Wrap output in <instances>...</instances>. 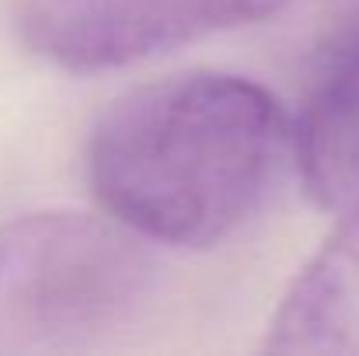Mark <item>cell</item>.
I'll return each mask as SVG.
<instances>
[{
    "label": "cell",
    "mask_w": 359,
    "mask_h": 356,
    "mask_svg": "<svg viewBox=\"0 0 359 356\" xmlns=\"http://www.w3.org/2000/svg\"><path fill=\"white\" fill-rule=\"evenodd\" d=\"M293 129L262 84L196 70L122 95L95 122L88 178L136 237L210 248L265 203Z\"/></svg>",
    "instance_id": "obj_1"
},
{
    "label": "cell",
    "mask_w": 359,
    "mask_h": 356,
    "mask_svg": "<svg viewBox=\"0 0 359 356\" xmlns=\"http://www.w3.org/2000/svg\"><path fill=\"white\" fill-rule=\"evenodd\" d=\"M154 262L122 224L28 213L0 228V353H56L129 325Z\"/></svg>",
    "instance_id": "obj_2"
},
{
    "label": "cell",
    "mask_w": 359,
    "mask_h": 356,
    "mask_svg": "<svg viewBox=\"0 0 359 356\" xmlns=\"http://www.w3.org/2000/svg\"><path fill=\"white\" fill-rule=\"evenodd\" d=\"M290 0H25L21 42L46 63L95 74L255 25Z\"/></svg>",
    "instance_id": "obj_3"
},
{
    "label": "cell",
    "mask_w": 359,
    "mask_h": 356,
    "mask_svg": "<svg viewBox=\"0 0 359 356\" xmlns=\"http://www.w3.org/2000/svg\"><path fill=\"white\" fill-rule=\"evenodd\" d=\"M265 350L272 353H356L359 356V213L297 272L272 315Z\"/></svg>",
    "instance_id": "obj_4"
},
{
    "label": "cell",
    "mask_w": 359,
    "mask_h": 356,
    "mask_svg": "<svg viewBox=\"0 0 359 356\" xmlns=\"http://www.w3.org/2000/svg\"><path fill=\"white\" fill-rule=\"evenodd\" d=\"M293 161L318 206L339 217L359 213V46L311 95L293 129Z\"/></svg>",
    "instance_id": "obj_5"
}]
</instances>
